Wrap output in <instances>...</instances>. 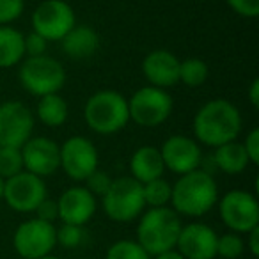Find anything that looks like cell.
<instances>
[{"label":"cell","mask_w":259,"mask_h":259,"mask_svg":"<svg viewBox=\"0 0 259 259\" xmlns=\"http://www.w3.org/2000/svg\"><path fill=\"white\" fill-rule=\"evenodd\" d=\"M47 48H48V41L45 39L43 36L36 34L32 30L30 34L23 36V50H25L27 57H39V55L47 54Z\"/></svg>","instance_id":"32"},{"label":"cell","mask_w":259,"mask_h":259,"mask_svg":"<svg viewBox=\"0 0 259 259\" xmlns=\"http://www.w3.org/2000/svg\"><path fill=\"white\" fill-rule=\"evenodd\" d=\"M247 247H248V250H250V254L254 255V257H257L259 255V227H255V229L247 233Z\"/></svg>","instance_id":"36"},{"label":"cell","mask_w":259,"mask_h":259,"mask_svg":"<svg viewBox=\"0 0 259 259\" xmlns=\"http://www.w3.org/2000/svg\"><path fill=\"white\" fill-rule=\"evenodd\" d=\"M174 101L165 89L144 85L128 100L130 121L144 128H156L170 117Z\"/></svg>","instance_id":"7"},{"label":"cell","mask_w":259,"mask_h":259,"mask_svg":"<svg viewBox=\"0 0 259 259\" xmlns=\"http://www.w3.org/2000/svg\"><path fill=\"white\" fill-rule=\"evenodd\" d=\"M241 134V114L234 103L217 98L204 103L194 117V135L199 144L219 148Z\"/></svg>","instance_id":"1"},{"label":"cell","mask_w":259,"mask_h":259,"mask_svg":"<svg viewBox=\"0 0 259 259\" xmlns=\"http://www.w3.org/2000/svg\"><path fill=\"white\" fill-rule=\"evenodd\" d=\"M160 155L165 169L178 176L201 169L204 158L201 144L187 135H170L160 148Z\"/></svg>","instance_id":"14"},{"label":"cell","mask_w":259,"mask_h":259,"mask_svg":"<svg viewBox=\"0 0 259 259\" xmlns=\"http://www.w3.org/2000/svg\"><path fill=\"white\" fill-rule=\"evenodd\" d=\"M18 78L27 93L43 98L59 93L64 87L66 71L57 59L45 54L39 57H27L18 69Z\"/></svg>","instance_id":"5"},{"label":"cell","mask_w":259,"mask_h":259,"mask_svg":"<svg viewBox=\"0 0 259 259\" xmlns=\"http://www.w3.org/2000/svg\"><path fill=\"white\" fill-rule=\"evenodd\" d=\"M130 172H132L130 176L141 185L162 178L165 172V165H163L160 149L155 146H141L139 149H135L130 158Z\"/></svg>","instance_id":"19"},{"label":"cell","mask_w":259,"mask_h":259,"mask_svg":"<svg viewBox=\"0 0 259 259\" xmlns=\"http://www.w3.org/2000/svg\"><path fill=\"white\" fill-rule=\"evenodd\" d=\"M85 124L98 135H114L130 122L128 100L121 93L103 89L94 93L83 107Z\"/></svg>","instance_id":"4"},{"label":"cell","mask_w":259,"mask_h":259,"mask_svg":"<svg viewBox=\"0 0 259 259\" xmlns=\"http://www.w3.org/2000/svg\"><path fill=\"white\" fill-rule=\"evenodd\" d=\"M219 213L224 226L238 234L259 227V202L247 190H229L219 199Z\"/></svg>","instance_id":"8"},{"label":"cell","mask_w":259,"mask_h":259,"mask_svg":"<svg viewBox=\"0 0 259 259\" xmlns=\"http://www.w3.org/2000/svg\"><path fill=\"white\" fill-rule=\"evenodd\" d=\"M59 219L62 224L83 227L96 213V197L85 187H71L62 192L57 201Z\"/></svg>","instance_id":"17"},{"label":"cell","mask_w":259,"mask_h":259,"mask_svg":"<svg viewBox=\"0 0 259 259\" xmlns=\"http://www.w3.org/2000/svg\"><path fill=\"white\" fill-rule=\"evenodd\" d=\"M153 259H185V257L176 250V248H170V250H165V252H162V254L153 255Z\"/></svg>","instance_id":"38"},{"label":"cell","mask_w":259,"mask_h":259,"mask_svg":"<svg viewBox=\"0 0 259 259\" xmlns=\"http://www.w3.org/2000/svg\"><path fill=\"white\" fill-rule=\"evenodd\" d=\"M100 156L98 149L87 137L75 135L61 146V169L73 181H83L98 170Z\"/></svg>","instance_id":"11"},{"label":"cell","mask_w":259,"mask_h":259,"mask_svg":"<svg viewBox=\"0 0 259 259\" xmlns=\"http://www.w3.org/2000/svg\"><path fill=\"white\" fill-rule=\"evenodd\" d=\"M217 202H219V187L211 172H206L202 169L192 170L180 176L172 185L170 204L178 215L197 219L211 211Z\"/></svg>","instance_id":"2"},{"label":"cell","mask_w":259,"mask_h":259,"mask_svg":"<svg viewBox=\"0 0 259 259\" xmlns=\"http://www.w3.org/2000/svg\"><path fill=\"white\" fill-rule=\"evenodd\" d=\"M226 2L241 18L254 20L259 16V0H226Z\"/></svg>","instance_id":"33"},{"label":"cell","mask_w":259,"mask_h":259,"mask_svg":"<svg viewBox=\"0 0 259 259\" xmlns=\"http://www.w3.org/2000/svg\"><path fill=\"white\" fill-rule=\"evenodd\" d=\"M170 194H172V185L163 178L148 181L142 185V197L148 208H163L170 204Z\"/></svg>","instance_id":"24"},{"label":"cell","mask_w":259,"mask_h":259,"mask_svg":"<svg viewBox=\"0 0 259 259\" xmlns=\"http://www.w3.org/2000/svg\"><path fill=\"white\" fill-rule=\"evenodd\" d=\"M32 30L45 39L61 41L76 25V16L66 0H43L32 13Z\"/></svg>","instance_id":"10"},{"label":"cell","mask_w":259,"mask_h":259,"mask_svg":"<svg viewBox=\"0 0 259 259\" xmlns=\"http://www.w3.org/2000/svg\"><path fill=\"white\" fill-rule=\"evenodd\" d=\"M181 219L172 208H148L142 211L137 226V243L149 255L162 254L176 248V241L181 231Z\"/></svg>","instance_id":"3"},{"label":"cell","mask_w":259,"mask_h":259,"mask_svg":"<svg viewBox=\"0 0 259 259\" xmlns=\"http://www.w3.org/2000/svg\"><path fill=\"white\" fill-rule=\"evenodd\" d=\"M34 130V115L22 101L0 103V148H22Z\"/></svg>","instance_id":"12"},{"label":"cell","mask_w":259,"mask_h":259,"mask_svg":"<svg viewBox=\"0 0 259 259\" xmlns=\"http://www.w3.org/2000/svg\"><path fill=\"white\" fill-rule=\"evenodd\" d=\"M105 215L114 222H132L139 219L144 211V197H142V185L132 176H121L112 180L110 188L103 195Z\"/></svg>","instance_id":"6"},{"label":"cell","mask_w":259,"mask_h":259,"mask_svg":"<svg viewBox=\"0 0 259 259\" xmlns=\"http://www.w3.org/2000/svg\"><path fill=\"white\" fill-rule=\"evenodd\" d=\"M245 153L248 156L250 165H257L259 163V128H252L245 137V142H241Z\"/></svg>","instance_id":"34"},{"label":"cell","mask_w":259,"mask_h":259,"mask_svg":"<svg viewBox=\"0 0 259 259\" xmlns=\"http://www.w3.org/2000/svg\"><path fill=\"white\" fill-rule=\"evenodd\" d=\"M151 255L137 243V240H119L112 243L105 259H149Z\"/></svg>","instance_id":"26"},{"label":"cell","mask_w":259,"mask_h":259,"mask_svg":"<svg viewBox=\"0 0 259 259\" xmlns=\"http://www.w3.org/2000/svg\"><path fill=\"white\" fill-rule=\"evenodd\" d=\"M62 50L69 59L83 61L93 57L100 48V36L89 25H75L61 39Z\"/></svg>","instance_id":"20"},{"label":"cell","mask_w":259,"mask_h":259,"mask_svg":"<svg viewBox=\"0 0 259 259\" xmlns=\"http://www.w3.org/2000/svg\"><path fill=\"white\" fill-rule=\"evenodd\" d=\"M48 197L47 185L43 178L22 170L16 176L6 180L4 201L11 209L18 213H32L41 204L43 199Z\"/></svg>","instance_id":"13"},{"label":"cell","mask_w":259,"mask_h":259,"mask_svg":"<svg viewBox=\"0 0 259 259\" xmlns=\"http://www.w3.org/2000/svg\"><path fill=\"white\" fill-rule=\"evenodd\" d=\"M209 69L202 59H185L180 62V82L187 87H201L208 80Z\"/></svg>","instance_id":"25"},{"label":"cell","mask_w":259,"mask_h":259,"mask_svg":"<svg viewBox=\"0 0 259 259\" xmlns=\"http://www.w3.org/2000/svg\"><path fill=\"white\" fill-rule=\"evenodd\" d=\"M211 162L215 165V169H219L224 174H229V176L241 174L250 165L243 146L238 141L227 142V144L215 148V153L211 155Z\"/></svg>","instance_id":"21"},{"label":"cell","mask_w":259,"mask_h":259,"mask_svg":"<svg viewBox=\"0 0 259 259\" xmlns=\"http://www.w3.org/2000/svg\"><path fill=\"white\" fill-rule=\"evenodd\" d=\"M83 183H85V188L94 195V197H103V195L107 194L108 188H110L112 178L108 176L107 172L98 169V170H94Z\"/></svg>","instance_id":"31"},{"label":"cell","mask_w":259,"mask_h":259,"mask_svg":"<svg viewBox=\"0 0 259 259\" xmlns=\"http://www.w3.org/2000/svg\"><path fill=\"white\" fill-rule=\"evenodd\" d=\"M37 119L43 122L48 128H57L62 126L68 119L69 107L66 103V100L59 93L55 94H47V96L39 98L36 107Z\"/></svg>","instance_id":"23"},{"label":"cell","mask_w":259,"mask_h":259,"mask_svg":"<svg viewBox=\"0 0 259 259\" xmlns=\"http://www.w3.org/2000/svg\"><path fill=\"white\" fill-rule=\"evenodd\" d=\"M36 219L43 220V222H48V224H54L55 220L59 219V208H57V201L54 199H43L41 204L36 208Z\"/></svg>","instance_id":"35"},{"label":"cell","mask_w":259,"mask_h":259,"mask_svg":"<svg viewBox=\"0 0 259 259\" xmlns=\"http://www.w3.org/2000/svg\"><path fill=\"white\" fill-rule=\"evenodd\" d=\"M39 259H59L57 255H52V254H48V255H45V257H39Z\"/></svg>","instance_id":"40"},{"label":"cell","mask_w":259,"mask_h":259,"mask_svg":"<svg viewBox=\"0 0 259 259\" xmlns=\"http://www.w3.org/2000/svg\"><path fill=\"white\" fill-rule=\"evenodd\" d=\"M23 57V34L9 25L0 27V69L13 68Z\"/></svg>","instance_id":"22"},{"label":"cell","mask_w":259,"mask_h":259,"mask_svg":"<svg viewBox=\"0 0 259 259\" xmlns=\"http://www.w3.org/2000/svg\"><path fill=\"white\" fill-rule=\"evenodd\" d=\"M4 187H6V180L4 178H0V201L4 199Z\"/></svg>","instance_id":"39"},{"label":"cell","mask_w":259,"mask_h":259,"mask_svg":"<svg viewBox=\"0 0 259 259\" xmlns=\"http://www.w3.org/2000/svg\"><path fill=\"white\" fill-rule=\"evenodd\" d=\"M55 229L57 227L54 224L39 219L22 222L13 234V247L16 254L23 259H39L52 254V250L57 247Z\"/></svg>","instance_id":"9"},{"label":"cell","mask_w":259,"mask_h":259,"mask_svg":"<svg viewBox=\"0 0 259 259\" xmlns=\"http://www.w3.org/2000/svg\"><path fill=\"white\" fill-rule=\"evenodd\" d=\"M248 101L254 108L259 107V78H254L248 87Z\"/></svg>","instance_id":"37"},{"label":"cell","mask_w":259,"mask_h":259,"mask_svg":"<svg viewBox=\"0 0 259 259\" xmlns=\"http://www.w3.org/2000/svg\"><path fill=\"white\" fill-rule=\"evenodd\" d=\"M245 250V241L241 238V234L238 233H229L222 234L217 240V255L222 259H238L241 257Z\"/></svg>","instance_id":"27"},{"label":"cell","mask_w":259,"mask_h":259,"mask_svg":"<svg viewBox=\"0 0 259 259\" xmlns=\"http://www.w3.org/2000/svg\"><path fill=\"white\" fill-rule=\"evenodd\" d=\"M55 236H57V245H61V247H64V248H76L83 243L85 231L80 226L62 224L61 227L55 229Z\"/></svg>","instance_id":"29"},{"label":"cell","mask_w":259,"mask_h":259,"mask_svg":"<svg viewBox=\"0 0 259 259\" xmlns=\"http://www.w3.org/2000/svg\"><path fill=\"white\" fill-rule=\"evenodd\" d=\"M217 240L219 236L213 227L201 222H192L188 226H181L176 250L185 259H215Z\"/></svg>","instance_id":"16"},{"label":"cell","mask_w":259,"mask_h":259,"mask_svg":"<svg viewBox=\"0 0 259 259\" xmlns=\"http://www.w3.org/2000/svg\"><path fill=\"white\" fill-rule=\"evenodd\" d=\"M23 170L20 148H0V178L9 180Z\"/></svg>","instance_id":"28"},{"label":"cell","mask_w":259,"mask_h":259,"mask_svg":"<svg viewBox=\"0 0 259 259\" xmlns=\"http://www.w3.org/2000/svg\"><path fill=\"white\" fill-rule=\"evenodd\" d=\"M180 59L169 50H153L142 61V75L149 85L169 89L180 82Z\"/></svg>","instance_id":"18"},{"label":"cell","mask_w":259,"mask_h":259,"mask_svg":"<svg viewBox=\"0 0 259 259\" xmlns=\"http://www.w3.org/2000/svg\"><path fill=\"white\" fill-rule=\"evenodd\" d=\"M25 11V0H0V27L18 20Z\"/></svg>","instance_id":"30"},{"label":"cell","mask_w":259,"mask_h":259,"mask_svg":"<svg viewBox=\"0 0 259 259\" xmlns=\"http://www.w3.org/2000/svg\"><path fill=\"white\" fill-rule=\"evenodd\" d=\"M23 170L37 178H47L61 169V146L48 137H30L20 148Z\"/></svg>","instance_id":"15"}]
</instances>
